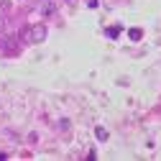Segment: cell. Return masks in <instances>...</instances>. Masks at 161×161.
<instances>
[{"label":"cell","mask_w":161,"mask_h":161,"mask_svg":"<svg viewBox=\"0 0 161 161\" xmlns=\"http://www.w3.org/2000/svg\"><path fill=\"white\" fill-rule=\"evenodd\" d=\"M0 23H3V18H0Z\"/></svg>","instance_id":"obj_5"},{"label":"cell","mask_w":161,"mask_h":161,"mask_svg":"<svg viewBox=\"0 0 161 161\" xmlns=\"http://www.w3.org/2000/svg\"><path fill=\"white\" fill-rule=\"evenodd\" d=\"M97 138H100V141H108V130H105V128H97Z\"/></svg>","instance_id":"obj_3"},{"label":"cell","mask_w":161,"mask_h":161,"mask_svg":"<svg viewBox=\"0 0 161 161\" xmlns=\"http://www.w3.org/2000/svg\"><path fill=\"white\" fill-rule=\"evenodd\" d=\"M3 158H5V153H0V161H3Z\"/></svg>","instance_id":"obj_4"},{"label":"cell","mask_w":161,"mask_h":161,"mask_svg":"<svg viewBox=\"0 0 161 161\" xmlns=\"http://www.w3.org/2000/svg\"><path fill=\"white\" fill-rule=\"evenodd\" d=\"M38 3H41V5H38V10H41L44 15H51V13L56 10V0H38Z\"/></svg>","instance_id":"obj_2"},{"label":"cell","mask_w":161,"mask_h":161,"mask_svg":"<svg viewBox=\"0 0 161 161\" xmlns=\"http://www.w3.org/2000/svg\"><path fill=\"white\" fill-rule=\"evenodd\" d=\"M46 26L44 23H33V26H28L26 31H23V41L26 44H44L46 41Z\"/></svg>","instance_id":"obj_1"}]
</instances>
